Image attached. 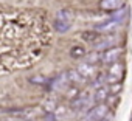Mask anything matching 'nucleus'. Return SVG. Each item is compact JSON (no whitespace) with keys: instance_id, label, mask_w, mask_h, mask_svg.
Returning <instances> with one entry per match:
<instances>
[{"instance_id":"nucleus-1","label":"nucleus","mask_w":132,"mask_h":121,"mask_svg":"<svg viewBox=\"0 0 132 121\" xmlns=\"http://www.w3.org/2000/svg\"><path fill=\"white\" fill-rule=\"evenodd\" d=\"M73 20H75V16H73L72 11H69V10H61V11H57L56 17H54L53 27H54V30L57 33L64 34V33H67L72 28Z\"/></svg>"},{"instance_id":"nucleus-2","label":"nucleus","mask_w":132,"mask_h":121,"mask_svg":"<svg viewBox=\"0 0 132 121\" xmlns=\"http://www.w3.org/2000/svg\"><path fill=\"white\" fill-rule=\"evenodd\" d=\"M5 112H10L11 116H14L16 119L33 121L42 113V109L40 107H25V109H11V110H5Z\"/></svg>"},{"instance_id":"nucleus-3","label":"nucleus","mask_w":132,"mask_h":121,"mask_svg":"<svg viewBox=\"0 0 132 121\" xmlns=\"http://www.w3.org/2000/svg\"><path fill=\"white\" fill-rule=\"evenodd\" d=\"M107 112H109V107L103 102H98V106H93L87 110L84 121H100L101 118H104L107 115Z\"/></svg>"},{"instance_id":"nucleus-4","label":"nucleus","mask_w":132,"mask_h":121,"mask_svg":"<svg viewBox=\"0 0 132 121\" xmlns=\"http://www.w3.org/2000/svg\"><path fill=\"white\" fill-rule=\"evenodd\" d=\"M117 37L115 36H110V34H106V36H100L93 44H92V47L95 48V50H98V51H106V50H109V48H113L115 45H117Z\"/></svg>"},{"instance_id":"nucleus-5","label":"nucleus","mask_w":132,"mask_h":121,"mask_svg":"<svg viewBox=\"0 0 132 121\" xmlns=\"http://www.w3.org/2000/svg\"><path fill=\"white\" fill-rule=\"evenodd\" d=\"M93 101H95L93 96H90V93L84 92V93L78 95V96L72 101V109L76 110V112H79V110H87V109L92 106Z\"/></svg>"},{"instance_id":"nucleus-6","label":"nucleus","mask_w":132,"mask_h":121,"mask_svg":"<svg viewBox=\"0 0 132 121\" xmlns=\"http://www.w3.org/2000/svg\"><path fill=\"white\" fill-rule=\"evenodd\" d=\"M120 25H121V23H120L118 20H115L113 17H110V19H106V20H103V22L96 23V25L93 27V30H96V31H100V33L110 34V33H112V31H115Z\"/></svg>"},{"instance_id":"nucleus-7","label":"nucleus","mask_w":132,"mask_h":121,"mask_svg":"<svg viewBox=\"0 0 132 121\" xmlns=\"http://www.w3.org/2000/svg\"><path fill=\"white\" fill-rule=\"evenodd\" d=\"M123 53H124V48H121V47L109 48V50L103 51V62L104 64H115Z\"/></svg>"},{"instance_id":"nucleus-8","label":"nucleus","mask_w":132,"mask_h":121,"mask_svg":"<svg viewBox=\"0 0 132 121\" xmlns=\"http://www.w3.org/2000/svg\"><path fill=\"white\" fill-rule=\"evenodd\" d=\"M124 6H126V0H101L100 2V8L106 11H117Z\"/></svg>"},{"instance_id":"nucleus-9","label":"nucleus","mask_w":132,"mask_h":121,"mask_svg":"<svg viewBox=\"0 0 132 121\" xmlns=\"http://www.w3.org/2000/svg\"><path fill=\"white\" fill-rule=\"evenodd\" d=\"M70 82H72V81L69 79L67 73H62L61 76H57L56 79H53V81H51V87H53L54 90H65Z\"/></svg>"},{"instance_id":"nucleus-10","label":"nucleus","mask_w":132,"mask_h":121,"mask_svg":"<svg viewBox=\"0 0 132 121\" xmlns=\"http://www.w3.org/2000/svg\"><path fill=\"white\" fill-rule=\"evenodd\" d=\"M76 70L81 73V76H82L84 79H90V78L95 75V67H93V64H89L87 60H86V62H82V64H79Z\"/></svg>"},{"instance_id":"nucleus-11","label":"nucleus","mask_w":132,"mask_h":121,"mask_svg":"<svg viewBox=\"0 0 132 121\" xmlns=\"http://www.w3.org/2000/svg\"><path fill=\"white\" fill-rule=\"evenodd\" d=\"M101 34H103V33H100V31H96V30H95V31H86V33H82V34H81V37H82L86 42L93 44V42H95Z\"/></svg>"},{"instance_id":"nucleus-12","label":"nucleus","mask_w":132,"mask_h":121,"mask_svg":"<svg viewBox=\"0 0 132 121\" xmlns=\"http://www.w3.org/2000/svg\"><path fill=\"white\" fill-rule=\"evenodd\" d=\"M126 16H127V8H126V6H124V8H120V10H117V11H112V17H113L115 20H118L120 23H124Z\"/></svg>"},{"instance_id":"nucleus-13","label":"nucleus","mask_w":132,"mask_h":121,"mask_svg":"<svg viewBox=\"0 0 132 121\" xmlns=\"http://www.w3.org/2000/svg\"><path fill=\"white\" fill-rule=\"evenodd\" d=\"M107 89L103 85V87H100V89H96V92H95V95H93V99L96 101V102H104L106 101V98H107Z\"/></svg>"},{"instance_id":"nucleus-14","label":"nucleus","mask_w":132,"mask_h":121,"mask_svg":"<svg viewBox=\"0 0 132 121\" xmlns=\"http://www.w3.org/2000/svg\"><path fill=\"white\" fill-rule=\"evenodd\" d=\"M86 60L89 64H96V62H100V60H103V54H101V51H95V53H90V54H87L86 56Z\"/></svg>"},{"instance_id":"nucleus-15","label":"nucleus","mask_w":132,"mask_h":121,"mask_svg":"<svg viewBox=\"0 0 132 121\" xmlns=\"http://www.w3.org/2000/svg\"><path fill=\"white\" fill-rule=\"evenodd\" d=\"M70 56H72L73 59H79V57H82V56H86V50H84L82 47H79V45H76V47H73V48L70 50Z\"/></svg>"},{"instance_id":"nucleus-16","label":"nucleus","mask_w":132,"mask_h":121,"mask_svg":"<svg viewBox=\"0 0 132 121\" xmlns=\"http://www.w3.org/2000/svg\"><path fill=\"white\" fill-rule=\"evenodd\" d=\"M112 65H113V67H112V70H110V75H113L115 78L121 79V75H123V70H121V68H123V67H121L120 64H117V62L112 64Z\"/></svg>"},{"instance_id":"nucleus-17","label":"nucleus","mask_w":132,"mask_h":121,"mask_svg":"<svg viewBox=\"0 0 132 121\" xmlns=\"http://www.w3.org/2000/svg\"><path fill=\"white\" fill-rule=\"evenodd\" d=\"M54 109H56V102L53 99H50V101H47L44 104V110L45 112H54Z\"/></svg>"},{"instance_id":"nucleus-18","label":"nucleus","mask_w":132,"mask_h":121,"mask_svg":"<svg viewBox=\"0 0 132 121\" xmlns=\"http://www.w3.org/2000/svg\"><path fill=\"white\" fill-rule=\"evenodd\" d=\"M76 93H78V90H76V89H70V90H69V95H67V96H69V98H73V96L76 98Z\"/></svg>"},{"instance_id":"nucleus-19","label":"nucleus","mask_w":132,"mask_h":121,"mask_svg":"<svg viewBox=\"0 0 132 121\" xmlns=\"http://www.w3.org/2000/svg\"><path fill=\"white\" fill-rule=\"evenodd\" d=\"M100 121H112V119H110V118H109V116H107V115H106V116H104V118H101V119H100Z\"/></svg>"}]
</instances>
